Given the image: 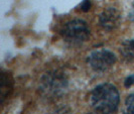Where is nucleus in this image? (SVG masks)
<instances>
[{
    "instance_id": "1",
    "label": "nucleus",
    "mask_w": 134,
    "mask_h": 114,
    "mask_svg": "<svg viewBox=\"0 0 134 114\" xmlns=\"http://www.w3.org/2000/svg\"><path fill=\"white\" fill-rule=\"evenodd\" d=\"M92 107L98 114H112L119 105V93L111 84H101L91 93Z\"/></svg>"
},
{
    "instance_id": "2",
    "label": "nucleus",
    "mask_w": 134,
    "mask_h": 114,
    "mask_svg": "<svg viewBox=\"0 0 134 114\" xmlns=\"http://www.w3.org/2000/svg\"><path fill=\"white\" fill-rule=\"evenodd\" d=\"M68 79L62 72H47L40 83V92L47 99H58L66 93Z\"/></svg>"
},
{
    "instance_id": "3",
    "label": "nucleus",
    "mask_w": 134,
    "mask_h": 114,
    "mask_svg": "<svg viewBox=\"0 0 134 114\" xmlns=\"http://www.w3.org/2000/svg\"><path fill=\"white\" fill-rule=\"evenodd\" d=\"M90 35L87 22L82 19H74L67 22L62 29L64 40L71 45H80L86 41Z\"/></svg>"
},
{
    "instance_id": "4",
    "label": "nucleus",
    "mask_w": 134,
    "mask_h": 114,
    "mask_svg": "<svg viewBox=\"0 0 134 114\" xmlns=\"http://www.w3.org/2000/svg\"><path fill=\"white\" fill-rule=\"evenodd\" d=\"M87 63L95 72H105L113 67L116 63V57L108 50H98L88 57Z\"/></svg>"
},
{
    "instance_id": "5",
    "label": "nucleus",
    "mask_w": 134,
    "mask_h": 114,
    "mask_svg": "<svg viewBox=\"0 0 134 114\" xmlns=\"http://www.w3.org/2000/svg\"><path fill=\"white\" fill-rule=\"evenodd\" d=\"M99 23L105 30H114L121 24V13L114 7H108L100 14Z\"/></svg>"
},
{
    "instance_id": "6",
    "label": "nucleus",
    "mask_w": 134,
    "mask_h": 114,
    "mask_svg": "<svg viewBox=\"0 0 134 114\" xmlns=\"http://www.w3.org/2000/svg\"><path fill=\"white\" fill-rule=\"evenodd\" d=\"M0 80H1L0 81V99H1V103H3L5 98H7L10 92L12 91L13 81H12V77L7 72L1 73Z\"/></svg>"
},
{
    "instance_id": "7",
    "label": "nucleus",
    "mask_w": 134,
    "mask_h": 114,
    "mask_svg": "<svg viewBox=\"0 0 134 114\" xmlns=\"http://www.w3.org/2000/svg\"><path fill=\"white\" fill-rule=\"evenodd\" d=\"M120 54L127 62H134V39L125 40L121 44Z\"/></svg>"
},
{
    "instance_id": "8",
    "label": "nucleus",
    "mask_w": 134,
    "mask_h": 114,
    "mask_svg": "<svg viewBox=\"0 0 134 114\" xmlns=\"http://www.w3.org/2000/svg\"><path fill=\"white\" fill-rule=\"evenodd\" d=\"M123 114H134V94H130L126 98Z\"/></svg>"
},
{
    "instance_id": "9",
    "label": "nucleus",
    "mask_w": 134,
    "mask_h": 114,
    "mask_svg": "<svg viewBox=\"0 0 134 114\" xmlns=\"http://www.w3.org/2000/svg\"><path fill=\"white\" fill-rule=\"evenodd\" d=\"M91 0H84L83 2H82V4H81V10H83L84 12H87L90 10V8H91Z\"/></svg>"
},
{
    "instance_id": "10",
    "label": "nucleus",
    "mask_w": 134,
    "mask_h": 114,
    "mask_svg": "<svg viewBox=\"0 0 134 114\" xmlns=\"http://www.w3.org/2000/svg\"><path fill=\"white\" fill-rule=\"evenodd\" d=\"M134 84V75H130L129 77H127L125 81H124V86L126 88L131 87Z\"/></svg>"
},
{
    "instance_id": "11",
    "label": "nucleus",
    "mask_w": 134,
    "mask_h": 114,
    "mask_svg": "<svg viewBox=\"0 0 134 114\" xmlns=\"http://www.w3.org/2000/svg\"><path fill=\"white\" fill-rule=\"evenodd\" d=\"M128 17L131 21H134V2L133 4L131 5V8H130V11H129V14H128Z\"/></svg>"
},
{
    "instance_id": "12",
    "label": "nucleus",
    "mask_w": 134,
    "mask_h": 114,
    "mask_svg": "<svg viewBox=\"0 0 134 114\" xmlns=\"http://www.w3.org/2000/svg\"><path fill=\"white\" fill-rule=\"evenodd\" d=\"M57 114H70V111H69V110H67L66 108H63L62 110L58 111V113H57Z\"/></svg>"
}]
</instances>
